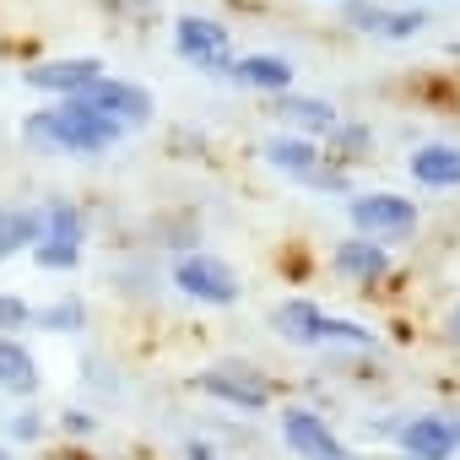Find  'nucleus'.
Returning <instances> with one entry per match:
<instances>
[{
    "instance_id": "14",
    "label": "nucleus",
    "mask_w": 460,
    "mask_h": 460,
    "mask_svg": "<svg viewBox=\"0 0 460 460\" xmlns=\"http://www.w3.org/2000/svg\"><path fill=\"white\" fill-rule=\"evenodd\" d=\"M244 87H266V93H288L293 87V66L282 55H244L239 66H227Z\"/></svg>"
},
{
    "instance_id": "17",
    "label": "nucleus",
    "mask_w": 460,
    "mask_h": 460,
    "mask_svg": "<svg viewBox=\"0 0 460 460\" xmlns=\"http://www.w3.org/2000/svg\"><path fill=\"white\" fill-rule=\"evenodd\" d=\"M0 390H17V395L39 390V368L22 352V341H12V336H0Z\"/></svg>"
},
{
    "instance_id": "15",
    "label": "nucleus",
    "mask_w": 460,
    "mask_h": 460,
    "mask_svg": "<svg viewBox=\"0 0 460 460\" xmlns=\"http://www.w3.org/2000/svg\"><path fill=\"white\" fill-rule=\"evenodd\" d=\"M266 163L282 168V173H293V179H309L320 168V152L304 136H277V141H266Z\"/></svg>"
},
{
    "instance_id": "2",
    "label": "nucleus",
    "mask_w": 460,
    "mask_h": 460,
    "mask_svg": "<svg viewBox=\"0 0 460 460\" xmlns=\"http://www.w3.org/2000/svg\"><path fill=\"white\" fill-rule=\"evenodd\" d=\"M347 217H352V227L368 244H379V239H411V227H417V206L406 195H390V190L352 195Z\"/></svg>"
},
{
    "instance_id": "9",
    "label": "nucleus",
    "mask_w": 460,
    "mask_h": 460,
    "mask_svg": "<svg viewBox=\"0 0 460 460\" xmlns=\"http://www.w3.org/2000/svg\"><path fill=\"white\" fill-rule=\"evenodd\" d=\"M401 449H406V460H449L460 449V428L444 417H417L401 428Z\"/></svg>"
},
{
    "instance_id": "5",
    "label": "nucleus",
    "mask_w": 460,
    "mask_h": 460,
    "mask_svg": "<svg viewBox=\"0 0 460 460\" xmlns=\"http://www.w3.org/2000/svg\"><path fill=\"white\" fill-rule=\"evenodd\" d=\"M82 103L98 109L103 119H114L119 130H136V125L152 119V98H146L141 87H130V82H93V87L82 93Z\"/></svg>"
},
{
    "instance_id": "20",
    "label": "nucleus",
    "mask_w": 460,
    "mask_h": 460,
    "mask_svg": "<svg viewBox=\"0 0 460 460\" xmlns=\"http://www.w3.org/2000/svg\"><path fill=\"white\" fill-rule=\"evenodd\" d=\"M422 22H428L422 12H385V28H379V33H385V39H411Z\"/></svg>"
},
{
    "instance_id": "6",
    "label": "nucleus",
    "mask_w": 460,
    "mask_h": 460,
    "mask_svg": "<svg viewBox=\"0 0 460 460\" xmlns=\"http://www.w3.org/2000/svg\"><path fill=\"white\" fill-rule=\"evenodd\" d=\"M206 395H217V401H227V406H239V411H266V385L255 379V374H244L239 363H222V368H206L200 379H195Z\"/></svg>"
},
{
    "instance_id": "26",
    "label": "nucleus",
    "mask_w": 460,
    "mask_h": 460,
    "mask_svg": "<svg viewBox=\"0 0 460 460\" xmlns=\"http://www.w3.org/2000/svg\"><path fill=\"white\" fill-rule=\"evenodd\" d=\"M0 460H12V455H6V449H0Z\"/></svg>"
},
{
    "instance_id": "18",
    "label": "nucleus",
    "mask_w": 460,
    "mask_h": 460,
    "mask_svg": "<svg viewBox=\"0 0 460 460\" xmlns=\"http://www.w3.org/2000/svg\"><path fill=\"white\" fill-rule=\"evenodd\" d=\"M39 244H55V250H82V211L66 206V200H49L44 206V239Z\"/></svg>"
},
{
    "instance_id": "21",
    "label": "nucleus",
    "mask_w": 460,
    "mask_h": 460,
    "mask_svg": "<svg viewBox=\"0 0 460 460\" xmlns=\"http://www.w3.org/2000/svg\"><path fill=\"white\" fill-rule=\"evenodd\" d=\"M28 320H33V309H28L22 298L0 293V331H17V325H28Z\"/></svg>"
},
{
    "instance_id": "7",
    "label": "nucleus",
    "mask_w": 460,
    "mask_h": 460,
    "mask_svg": "<svg viewBox=\"0 0 460 460\" xmlns=\"http://www.w3.org/2000/svg\"><path fill=\"white\" fill-rule=\"evenodd\" d=\"M93 82H103V66L98 60H44V66L28 71V87L60 93V98H82Z\"/></svg>"
},
{
    "instance_id": "19",
    "label": "nucleus",
    "mask_w": 460,
    "mask_h": 460,
    "mask_svg": "<svg viewBox=\"0 0 460 460\" xmlns=\"http://www.w3.org/2000/svg\"><path fill=\"white\" fill-rule=\"evenodd\" d=\"M320 341H347V347H374V331L368 325H352V320H325V336Z\"/></svg>"
},
{
    "instance_id": "3",
    "label": "nucleus",
    "mask_w": 460,
    "mask_h": 460,
    "mask_svg": "<svg viewBox=\"0 0 460 460\" xmlns=\"http://www.w3.org/2000/svg\"><path fill=\"white\" fill-rule=\"evenodd\" d=\"M173 282H179V293H190V298H200V304H234V298H239L234 266L217 261V255H184V261L173 266Z\"/></svg>"
},
{
    "instance_id": "12",
    "label": "nucleus",
    "mask_w": 460,
    "mask_h": 460,
    "mask_svg": "<svg viewBox=\"0 0 460 460\" xmlns=\"http://www.w3.org/2000/svg\"><path fill=\"white\" fill-rule=\"evenodd\" d=\"M336 271L352 277V282H379L390 271V255L368 239H347V244H336Z\"/></svg>"
},
{
    "instance_id": "4",
    "label": "nucleus",
    "mask_w": 460,
    "mask_h": 460,
    "mask_svg": "<svg viewBox=\"0 0 460 460\" xmlns=\"http://www.w3.org/2000/svg\"><path fill=\"white\" fill-rule=\"evenodd\" d=\"M173 49L195 60L200 71H227V28L211 17H179L173 22Z\"/></svg>"
},
{
    "instance_id": "1",
    "label": "nucleus",
    "mask_w": 460,
    "mask_h": 460,
    "mask_svg": "<svg viewBox=\"0 0 460 460\" xmlns=\"http://www.w3.org/2000/svg\"><path fill=\"white\" fill-rule=\"evenodd\" d=\"M125 130L114 119H103L98 109H87L82 98H60V109H44V114H28L22 119V141L33 152H103L114 146Z\"/></svg>"
},
{
    "instance_id": "23",
    "label": "nucleus",
    "mask_w": 460,
    "mask_h": 460,
    "mask_svg": "<svg viewBox=\"0 0 460 460\" xmlns=\"http://www.w3.org/2000/svg\"><path fill=\"white\" fill-rule=\"evenodd\" d=\"M347 22L363 28V33H379V28H385V12H379V6H347Z\"/></svg>"
},
{
    "instance_id": "8",
    "label": "nucleus",
    "mask_w": 460,
    "mask_h": 460,
    "mask_svg": "<svg viewBox=\"0 0 460 460\" xmlns=\"http://www.w3.org/2000/svg\"><path fill=\"white\" fill-rule=\"evenodd\" d=\"M282 433H288V444H293L304 460H352L347 444H341L314 411H288V417H282Z\"/></svg>"
},
{
    "instance_id": "25",
    "label": "nucleus",
    "mask_w": 460,
    "mask_h": 460,
    "mask_svg": "<svg viewBox=\"0 0 460 460\" xmlns=\"http://www.w3.org/2000/svg\"><path fill=\"white\" fill-rule=\"evenodd\" d=\"M449 336H455V341H460V309H455V314H449Z\"/></svg>"
},
{
    "instance_id": "24",
    "label": "nucleus",
    "mask_w": 460,
    "mask_h": 460,
    "mask_svg": "<svg viewBox=\"0 0 460 460\" xmlns=\"http://www.w3.org/2000/svg\"><path fill=\"white\" fill-rule=\"evenodd\" d=\"M190 460H211V449L206 444H190Z\"/></svg>"
},
{
    "instance_id": "11",
    "label": "nucleus",
    "mask_w": 460,
    "mask_h": 460,
    "mask_svg": "<svg viewBox=\"0 0 460 460\" xmlns=\"http://www.w3.org/2000/svg\"><path fill=\"white\" fill-rule=\"evenodd\" d=\"M411 179L428 184V190H455V184H460V146L433 141V146L411 152Z\"/></svg>"
},
{
    "instance_id": "16",
    "label": "nucleus",
    "mask_w": 460,
    "mask_h": 460,
    "mask_svg": "<svg viewBox=\"0 0 460 460\" xmlns=\"http://www.w3.org/2000/svg\"><path fill=\"white\" fill-rule=\"evenodd\" d=\"M271 114H277V119H293V125H304V130H336V109H331V103H320V98L277 93Z\"/></svg>"
},
{
    "instance_id": "10",
    "label": "nucleus",
    "mask_w": 460,
    "mask_h": 460,
    "mask_svg": "<svg viewBox=\"0 0 460 460\" xmlns=\"http://www.w3.org/2000/svg\"><path fill=\"white\" fill-rule=\"evenodd\" d=\"M44 239V211L33 206H0V261H12Z\"/></svg>"
},
{
    "instance_id": "22",
    "label": "nucleus",
    "mask_w": 460,
    "mask_h": 460,
    "mask_svg": "<svg viewBox=\"0 0 460 460\" xmlns=\"http://www.w3.org/2000/svg\"><path fill=\"white\" fill-rule=\"evenodd\" d=\"M44 325H49V331H76V325H82V304H55V309L44 314Z\"/></svg>"
},
{
    "instance_id": "13",
    "label": "nucleus",
    "mask_w": 460,
    "mask_h": 460,
    "mask_svg": "<svg viewBox=\"0 0 460 460\" xmlns=\"http://www.w3.org/2000/svg\"><path fill=\"white\" fill-rule=\"evenodd\" d=\"M271 325H277L288 341H298V347H320V336H325V314H320L314 304H304V298L282 304V309L271 314Z\"/></svg>"
}]
</instances>
